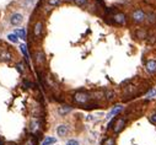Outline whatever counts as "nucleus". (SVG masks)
<instances>
[{"mask_svg": "<svg viewBox=\"0 0 156 145\" xmlns=\"http://www.w3.org/2000/svg\"><path fill=\"white\" fill-rule=\"evenodd\" d=\"M71 107L70 106H68V105H63V106H60L59 107V109H58V112H59V114L60 116H65V114H68L69 112H71Z\"/></svg>", "mask_w": 156, "mask_h": 145, "instance_id": "nucleus-9", "label": "nucleus"}, {"mask_svg": "<svg viewBox=\"0 0 156 145\" xmlns=\"http://www.w3.org/2000/svg\"><path fill=\"white\" fill-rule=\"evenodd\" d=\"M113 19V22L114 24H117V25H125L127 24V16H125V14L123 12H117V14H114V15L112 16Z\"/></svg>", "mask_w": 156, "mask_h": 145, "instance_id": "nucleus-3", "label": "nucleus"}, {"mask_svg": "<svg viewBox=\"0 0 156 145\" xmlns=\"http://www.w3.org/2000/svg\"><path fill=\"white\" fill-rule=\"evenodd\" d=\"M56 141H57L56 138H51V136H49V138H46L42 145H52V144H54Z\"/></svg>", "mask_w": 156, "mask_h": 145, "instance_id": "nucleus-17", "label": "nucleus"}, {"mask_svg": "<svg viewBox=\"0 0 156 145\" xmlns=\"http://www.w3.org/2000/svg\"><path fill=\"white\" fill-rule=\"evenodd\" d=\"M8 39L10 41V42H12V43H17V42H19V37L16 36L15 33H10V34H8Z\"/></svg>", "mask_w": 156, "mask_h": 145, "instance_id": "nucleus-16", "label": "nucleus"}, {"mask_svg": "<svg viewBox=\"0 0 156 145\" xmlns=\"http://www.w3.org/2000/svg\"><path fill=\"white\" fill-rule=\"evenodd\" d=\"M146 70L150 73V74H156V59L155 58H151L146 61Z\"/></svg>", "mask_w": 156, "mask_h": 145, "instance_id": "nucleus-7", "label": "nucleus"}, {"mask_svg": "<svg viewBox=\"0 0 156 145\" xmlns=\"http://www.w3.org/2000/svg\"><path fill=\"white\" fill-rule=\"evenodd\" d=\"M62 0H48V4L51 5V6H56V5H58Z\"/></svg>", "mask_w": 156, "mask_h": 145, "instance_id": "nucleus-23", "label": "nucleus"}, {"mask_svg": "<svg viewBox=\"0 0 156 145\" xmlns=\"http://www.w3.org/2000/svg\"><path fill=\"white\" fill-rule=\"evenodd\" d=\"M0 59L5 60V61H10L12 59V56H11V53L9 51H3L1 53H0Z\"/></svg>", "mask_w": 156, "mask_h": 145, "instance_id": "nucleus-12", "label": "nucleus"}, {"mask_svg": "<svg viewBox=\"0 0 156 145\" xmlns=\"http://www.w3.org/2000/svg\"><path fill=\"white\" fill-rule=\"evenodd\" d=\"M105 145H116V140L113 138H107L105 140Z\"/></svg>", "mask_w": 156, "mask_h": 145, "instance_id": "nucleus-21", "label": "nucleus"}, {"mask_svg": "<svg viewBox=\"0 0 156 145\" xmlns=\"http://www.w3.org/2000/svg\"><path fill=\"white\" fill-rule=\"evenodd\" d=\"M42 32H43V22L37 21L35 24V27H33V36H35V38H39L42 36Z\"/></svg>", "mask_w": 156, "mask_h": 145, "instance_id": "nucleus-6", "label": "nucleus"}, {"mask_svg": "<svg viewBox=\"0 0 156 145\" xmlns=\"http://www.w3.org/2000/svg\"><path fill=\"white\" fill-rule=\"evenodd\" d=\"M15 34L19 37V38H21V39H26V30L25 29H21V30H16L15 31Z\"/></svg>", "mask_w": 156, "mask_h": 145, "instance_id": "nucleus-14", "label": "nucleus"}, {"mask_svg": "<svg viewBox=\"0 0 156 145\" xmlns=\"http://www.w3.org/2000/svg\"><path fill=\"white\" fill-rule=\"evenodd\" d=\"M36 144H37V139H35V138H28L24 143V145H36Z\"/></svg>", "mask_w": 156, "mask_h": 145, "instance_id": "nucleus-19", "label": "nucleus"}, {"mask_svg": "<svg viewBox=\"0 0 156 145\" xmlns=\"http://www.w3.org/2000/svg\"><path fill=\"white\" fill-rule=\"evenodd\" d=\"M125 123H127V121L123 118V117H120V118H118V119H117V122H116V124H114L113 132L116 133V134L120 133L122 130H123V128H124V126H125Z\"/></svg>", "mask_w": 156, "mask_h": 145, "instance_id": "nucleus-5", "label": "nucleus"}, {"mask_svg": "<svg viewBox=\"0 0 156 145\" xmlns=\"http://www.w3.org/2000/svg\"><path fill=\"white\" fill-rule=\"evenodd\" d=\"M66 145H80V144H79V141L75 140V139H70V140H68Z\"/></svg>", "mask_w": 156, "mask_h": 145, "instance_id": "nucleus-24", "label": "nucleus"}, {"mask_svg": "<svg viewBox=\"0 0 156 145\" xmlns=\"http://www.w3.org/2000/svg\"><path fill=\"white\" fill-rule=\"evenodd\" d=\"M122 108H123V107H122L120 105H118V106H117L116 108H113V109H112V111H111V113H110V114L107 116V118H111V117L116 116V114H117L118 112H120V111H122Z\"/></svg>", "mask_w": 156, "mask_h": 145, "instance_id": "nucleus-15", "label": "nucleus"}, {"mask_svg": "<svg viewBox=\"0 0 156 145\" xmlns=\"http://www.w3.org/2000/svg\"><path fill=\"white\" fill-rule=\"evenodd\" d=\"M146 17H147L146 12H144L141 9L135 10V11H133V14H132V20H133L134 22H137V24L144 22L145 20H146Z\"/></svg>", "mask_w": 156, "mask_h": 145, "instance_id": "nucleus-2", "label": "nucleus"}, {"mask_svg": "<svg viewBox=\"0 0 156 145\" xmlns=\"http://www.w3.org/2000/svg\"><path fill=\"white\" fill-rule=\"evenodd\" d=\"M155 95H156V91H155V90H151V91L146 95V97H147V99H150V97H152V96H155Z\"/></svg>", "mask_w": 156, "mask_h": 145, "instance_id": "nucleus-26", "label": "nucleus"}, {"mask_svg": "<svg viewBox=\"0 0 156 145\" xmlns=\"http://www.w3.org/2000/svg\"><path fill=\"white\" fill-rule=\"evenodd\" d=\"M105 99L107 101H113L116 99V92L113 91V90H106L105 91Z\"/></svg>", "mask_w": 156, "mask_h": 145, "instance_id": "nucleus-11", "label": "nucleus"}, {"mask_svg": "<svg viewBox=\"0 0 156 145\" xmlns=\"http://www.w3.org/2000/svg\"><path fill=\"white\" fill-rule=\"evenodd\" d=\"M35 59H36V63H37L38 65L43 64V63H44V60H46L43 52H37V53H36V58H35Z\"/></svg>", "mask_w": 156, "mask_h": 145, "instance_id": "nucleus-13", "label": "nucleus"}, {"mask_svg": "<svg viewBox=\"0 0 156 145\" xmlns=\"http://www.w3.org/2000/svg\"><path fill=\"white\" fill-rule=\"evenodd\" d=\"M137 36L138 37H146V32L144 31V30H139V31H137Z\"/></svg>", "mask_w": 156, "mask_h": 145, "instance_id": "nucleus-22", "label": "nucleus"}, {"mask_svg": "<svg viewBox=\"0 0 156 145\" xmlns=\"http://www.w3.org/2000/svg\"><path fill=\"white\" fill-rule=\"evenodd\" d=\"M151 122H154V123H156V113L151 116Z\"/></svg>", "mask_w": 156, "mask_h": 145, "instance_id": "nucleus-27", "label": "nucleus"}, {"mask_svg": "<svg viewBox=\"0 0 156 145\" xmlns=\"http://www.w3.org/2000/svg\"><path fill=\"white\" fill-rule=\"evenodd\" d=\"M69 132V128H68L66 124H60V126L57 128V133L59 136H65Z\"/></svg>", "mask_w": 156, "mask_h": 145, "instance_id": "nucleus-8", "label": "nucleus"}, {"mask_svg": "<svg viewBox=\"0 0 156 145\" xmlns=\"http://www.w3.org/2000/svg\"><path fill=\"white\" fill-rule=\"evenodd\" d=\"M39 121L38 119H32L31 121V126H30V130H31V132L32 133H36L37 132V130L39 129Z\"/></svg>", "mask_w": 156, "mask_h": 145, "instance_id": "nucleus-10", "label": "nucleus"}, {"mask_svg": "<svg viewBox=\"0 0 156 145\" xmlns=\"http://www.w3.org/2000/svg\"><path fill=\"white\" fill-rule=\"evenodd\" d=\"M74 101H75V103H78V105H87V103L90 102V100L92 99V96L90 94L87 92H84V91H78L74 94Z\"/></svg>", "mask_w": 156, "mask_h": 145, "instance_id": "nucleus-1", "label": "nucleus"}, {"mask_svg": "<svg viewBox=\"0 0 156 145\" xmlns=\"http://www.w3.org/2000/svg\"><path fill=\"white\" fill-rule=\"evenodd\" d=\"M11 145H14V144H11Z\"/></svg>", "mask_w": 156, "mask_h": 145, "instance_id": "nucleus-28", "label": "nucleus"}, {"mask_svg": "<svg viewBox=\"0 0 156 145\" xmlns=\"http://www.w3.org/2000/svg\"><path fill=\"white\" fill-rule=\"evenodd\" d=\"M73 1L78 6H85V5H87V1H89V0H73Z\"/></svg>", "mask_w": 156, "mask_h": 145, "instance_id": "nucleus-20", "label": "nucleus"}, {"mask_svg": "<svg viewBox=\"0 0 156 145\" xmlns=\"http://www.w3.org/2000/svg\"><path fill=\"white\" fill-rule=\"evenodd\" d=\"M20 49H21V52L24 53V56H25V59H26V61H28V52H27V48H26V46H25V44H21V46H20Z\"/></svg>", "mask_w": 156, "mask_h": 145, "instance_id": "nucleus-18", "label": "nucleus"}, {"mask_svg": "<svg viewBox=\"0 0 156 145\" xmlns=\"http://www.w3.org/2000/svg\"><path fill=\"white\" fill-rule=\"evenodd\" d=\"M16 68L20 73H24V63H17L16 64Z\"/></svg>", "mask_w": 156, "mask_h": 145, "instance_id": "nucleus-25", "label": "nucleus"}, {"mask_svg": "<svg viewBox=\"0 0 156 145\" xmlns=\"http://www.w3.org/2000/svg\"><path fill=\"white\" fill-rule=\"evenodd\" d=\"M24 21V16L21 15V14H12V15L10 16V24L12 26H19V25H21Z\"/></svg>", "mask_w": 156, "mask_h": 145, "instance_id": "nucleus-4", "label": "nucleus"}]
</instances>
